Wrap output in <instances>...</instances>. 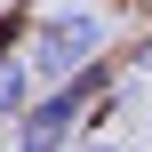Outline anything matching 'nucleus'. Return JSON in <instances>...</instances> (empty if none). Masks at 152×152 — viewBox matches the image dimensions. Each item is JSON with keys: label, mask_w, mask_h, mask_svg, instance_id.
Masks as SVG:
<instances>
[{"label": "nucleus", "mask_w": 152, "mask_h": 152, "mask_svg": "<svg viewBox=\"0 0 152 152\" xmlns=\"http://www.w3.org/2000/svg\"><path fill=\"white\" fill-rule=\"evenodd\" d=\"M96 56H104V16H96V8H48L40 32H32L24 72H40V80H72V72H88Z\"/></svg>", "instance_id": "nucleus-1"}, {"label": "nucleus", "mask_w": 152, "mask_h": 152, "mask_svg": "<svg viewBox=\"0 0 152 152\" xmlns=\"http://www.w3.org/2000/svg\"><path fill=\"white\" fill-rule=\"evenodd\" d=\"M32 104V72H24V56H0V120H16Z\"/></svg>", "instance_id": "nucleus-2"}, {"label": "nucleus", "mask_w": 152, "mask_h": 152, "mask_svg": "<svg viewBox=\"0 0 152 152\" xmlns=\"http://www.w3.org/2000/svg\"><path fill=\"white\" fill-rule=\"evenodd\" d=\"M64 152H120L112 136H80V144H64Z\"/></svg>", "instance_id": "nucleus-3"}, {"label": "nucleus", "mask_w": 152, "mask_h": 152, "mask_svg": "<svg viewBox=\"0 0 152 152\" xmlns=\"http://www.w3.org/2000/svg\"><path fill=\"white\" fill-rule=\"evenodd\" d=\"M128 64H136V72H152V32L136 40V56H128Z\"/></svg>", "instance_id": "nucleus-4"}, {"label": "nucleus", "mask_w": 152, "mask_h": 152, "mask_svg": "<svg viewBox=\"0 0 152 152\" xmlns=\"http://www.w3.org/2000/svg\"><path fill=\"white\" fill-rule=\"evenodd\" d=\"M0 56H8V24H0Z\"/></svg>", "instance_id": "nucleus-5"}, {"label": "nucleus", "mask_w": 152, "mask_h": 152, "mask_svg": "<svg viewBox=\"0 0 152 152\" xmlns=\"http://www.w3.org/2000/svg\"><path fill=\"white\" fill-rule=\"evenodd\" d=\"M24 8H56V0H24Z\"/></svg>", "instance_id": "nucleus-6"}]
</instances>
